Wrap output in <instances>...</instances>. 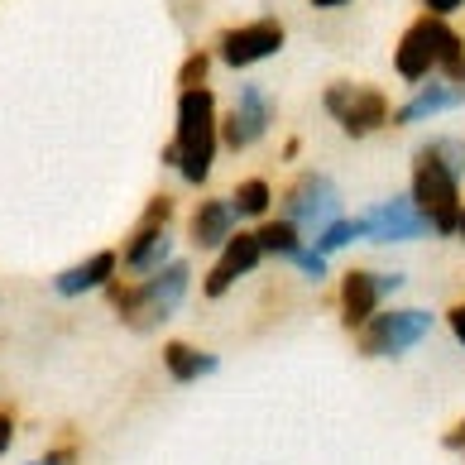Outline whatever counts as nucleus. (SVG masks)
Masks as SVG:
<instances>
[{
    "instance_id": "9d476101",
    "label": "nucleus",
    "mask_w": 465,
    "mask_h": 465,
    "mask_svg": "<svg viewBox=\"0 0 465 465\" xmlns=\"http://www.w3.org/2000/svg\"><path fill=\"white\" fill-rule=\"evenodd\" d=\"M437 326V312L427 307H379V312L355 331V351L365 360H399L412 346H422Z\"/></svg>"
},
{
    "instance_id": "b1692460",
    "label": "nucleus",
    "mask_w": 465,
    "mask_h": 465,
    "mask_svg": "<svg viewBox=\"0 0 465 465\" xmlns=\"http://www.w3.org/2000/svg\"><path fill=\"white\" fill-rule=\"evenodd\" d=\"M15 441H20V412L10 403H0V460L15 451Z\"/></svg>"
},
{
    "instance_id": "1a4fd4ad",
    "label": "nucleus",
    "mask_w": 465,
    "mask_h": 465,
    "mask_svg": "<svg viewBox=\"0 0 465 465\" xmlns=\"http://www.w3.org/2000/svg\"><path fill=\"white\" fill-rule=\"evenodd\" d=\"M279 120V96L264 82H235L231 101L221 106V153H250L269 140Z\"/></svg>"
},
{
    "instance_id": "ddd939ff",
    "label": "nucleus",
    "mask_w": 465,
    "mask_h": 465,
    "mask_svg": "<svg viewBox=\"0 0 465 465\" xmlns=\"http://www.w3.org/2000/svg\"><path fill=\"white\" fill-rule=\"evenodd\" d=\"M360 231H365L370 245H408V240L432 235L427 216L412 206L408 193H389V197H379L374 206H365V212H360Z\"/></svg>"
},
{
    "instance_id": "393cba45",
    "label": "nucleus",
    "mask_w": 465,
    "mask_h": 465,
    "mask_svg": "<svg viewBox=\"0 0 465 465\" xmlns=\"http://www.w3.org/2000/svg\"><path fill=\"white\" fill-rule=\"evenodd\" d=\"M441 317H446V331H451V341L465 351V298H460V302H451Z\"/></svg>"
},
{
    "instance_id": "bb28decb",
    "label": "nucleus",
    "mask_w": 465,
    "mask_h": 465,
    "mask_svg": "<svg viewBox=\"0 0 465 465\" xmlns=\"http://www.w3.org/2000/svg\"><path fill=\"white\" fill-rule=\"evenodd\" d=\"M441 446H446L451 456H465V418H456L451 427H446V432H441Z\"/></svg>"
},
{
    "instance_id": "a878e982",
    "label": "nucleus",
    "mask_w": 465,
    "mask_h": 465,
    "mask_svg": "<svg viewBox=\"0 0 465 465\" xmlns=\"http://www.w3.org/2000/svg\"><path fill=\"white\" fill-rule=\"evenodd\" d=\"M422 15H441V20H456V15L465 10V0H418Z\"/></svg>"
},
{
    "instance_id": "c85d7f7f",
    "label": "nucleus",
    "mask_w": 465,
    "mask_h": 465,
    "mask_svg": "<svg viewBox=\"0 0 465 465\" xmlns=\"http://www.w3.org/2000/svg\"><path fill=\"white\" fill-rule=\"evenodd\" d=\"M307 5H312L317 15H336V10H351L355 0H307Z\"/></svg>"
},
{
    "instance_id": "6ab92c4d",
    "label": "nucleus",
    "mask_w": 465,
    "mask_h": 465,
    "mask_svg": "<svg viewBox=\"0 0 465 465\" xmlns=\"http://www.w3.org/2000/svg\"><path fill=\"white\" fill-rule=\"evenodd\" d=\"M254 235H260V250H264V260H273V264H288L292 254H298V250L307 245V235H302L298 226H292L288 216H279V212H273V216H264L260 226H254Z\"/></svg>"
},
{
    "instance_id": "412c9836",
    "label": "nucleus",
    "mask_w": 465,
    "mask_h": 465,
    "mask_svg": "<svg viewBox=\"0 0 465 465\" xmlns=\"http://www.w3.org/2000/svg\"><path fill=\"white\" fill-rule=\"evenodd\" d=\"M212 73H216L212 48H206V44H193V48L183 54L173 82H178V92H193V87H212Z\"/></svg>"
},
{
    "instance_id": "39448f33",
    "label": "nucleus",
    "mask_w": 465,
    "mask_h": 465,
    "mask_svg": "<svg viewBox=\"0 0 465 465\" xmlns=\"http://www.w3.org/2000/svg\"><path fill=\"white\" fill-rule=\"evenodd\" d=\"M206 48H212L216 67H226V73H254V67L273 63L288 48V25L279 20V15L235 20V25H221Z\"/></svg>"
},
{
    "instance_id": "7c9ffc66",
    "label": "nucleus",
    "mask_w": 465,
    "mask_h": 465,
    "mask_svg": "<svg viewBox=\"0 0 465 465\" xmlns=\"http://www.w3.org/2000/svg\"><path fill=\"white\" fill-rule=\"evenodd\" d=\"M456 240H465V206H460V221H456Z\"/></svg>"
},
{
    "instance_id": "2eb2a0df",
    "label": "nucleus",
    "mask_w": 465,
    "mask_h": 465,
    "mask_svg": "<svg viewBox=\"0 0 465 465\" xmlns=\"http://www.w3.org/2000/svg\"><path fill=\"white\" fill-rule=\"evenodd\" d=\"M235 226H240V221L231 212V202L216 197V193H202L193 206H187V216H183L187 250H193V254H216L235 235Z\"/></svg>"
},
{
    "instance_id": "20e7f679",
    "label": "nucleus",
    "mask_w": 465,
    "mask_h": 465,
    "mask_svg": "<svg viewBox=\"0 0 465 465\" xmlns=\"http://www.w3.org/2000/svg\"><path fill=\"white\" fill-rule=\"evenodd\" d=\"M173 221H178V197H173V193H153V197L140 206V216H134L130 235L120 240V273L144 279V273L163 269L168 260H178Z\"/></svg>"
},
{
    "instance_id": "423d86ee",
    "label": "nucleus",
    "mask_w": 465,
    "mask_h": 465,
    "mask_svg": "<svg viewBox=\"0 0 465 465\" xmlns=\"http://www.w3.org/2000/svg\"><path fill=\"white\" fill-rule=\"evenodd\" d=\"M465 39V34L451 25V20H441V15H412V25L399 34V44H393V77L408 82V87H418V82L427 77H437L441 73V63L446 54Z\"/></svg>"
},
{
    "instance_id": "4468645a",
    "label": "nucleus",
    "mask_w": 465,
    "mask_h": 465,
    "mask_svg": "<svg viewBox=\"0 0 465 465\" xmlns=\"http://www.w3.org/2000/svg\"><path fill=\"white\" fill-rule=\"evenodd\" d=\"M465 106V82H446V77H427L418 82L399 106H393L389 130H412V125H427L446 111H460Z\"/></svg>"
},
{
    "instance_id": "c756f323",
    "label": "nucleus",
    "mask_w": 465,
    "mask_h": 465,
    "mask_svg": "<svg viewBox=\"0 0 465 465\" xmlns=\"http://www.w3.org/2000/svg\"><path fill=\"white\" fill-rule=\"evenodd\" d=\"M159 163H163V168H178V149H173V140L159 149Z\"/></svg>"
},
{
    "instance_id": "7ed1b4c3",
    "label": "nucleus",
    "mask_w": 465,
    "mask_h": 465,
    "mask_svg": "<svg viewBox=\"0 0 465 465\" xmlns=\"http://www.w3.org/2000/svg\"><path fill=\"white\" fill-rule=\"evenodd\" d=\"M173 149H178V183L187 193H206L221 159V96L212 87L178 92L173 106Z\"/></svg>"
},
{
    "instance_id": "4be33fe9",
    "label": "nucleus",
    "mask_w": 465,
    "mask_h": 465,
    "mask_svg": "<svg viewBox=\"0 0 465 465\" xmlns=\"http://www.w3.org/2000/svg\"><path fill=\"white\" fill-rule=\"evenodd\" d=\"M25 465H82V437L77 432H58L54 446H44V456H34Z\"/></svg>"
},
{
    "instance_id": "9b49d317",
    "label": "nucleus",
    "mask_w": 465,
    "mask_h": 465,
    "mask_svg": "<svg viewBox=\"0 0 465 465\" xmlns=\"http://www.w3.org/2000/svg\"><path fill=\"white\" fill-rule=\"evenodd\" d=\"M393 292H403V273L399 269H370V264H351V269H341V279H336V322H341V331H360L379 307H384Z\"/></svg>"
},
{
    "instance_id": "f03ea898",
    "label": "nucleus",
    "mask_w": 465,
    "mask_h": 465,
    "mask_svg": "<svg viewBox=\"0 0 465 465\" xmlns=\"http://www.w3.org/2000/svg\"><path fill=\"white\" fill-rule=\"evenodd\" d=\"M101 298H106L111 317L125 326V331L149 336V331H159V326L173 322L183 312V302L193 298V264L178 254V260H168L163 269L144 273V279L115 273V279L101 288Z\"/></svg>"
},
{
    "instance_id": "6e6552de",
    "label": "nucleus",
    "mask_w": 465,
    "mask_h": 465,
    "mask_svg": "<svg viewBox=\"0 0 465 465\" xmlns=\"http://www.w3.org/2000/svg\"><path fill=\"white\" fill-rule=\"evenodd\" d=\"M273 212L288 216L292 226L312 240L322 226H331L336 216H346V202H341V187H336L331 173H322V168H298V173L279 187V206H273Z\"/></svg>"
},
{
    "instance_id": "dca6fc26",
    "label": "nucleus",
    "mask_w": 465,
    "mask_h": 465,
    "mask_svg": "<svg viewBox=\"0 0 465 465\" xmlns=\"http://www.w3.org/2000/svg\"><path fill=\"white\" fill-rule=\"evenodd\" d=\"M120 273V250H92V254H82V260H73L67 269L54 273V292L63 302H77V298H92V292H101L111 279Z\"/></svg>"
},
{
    "instance_id": "0eeeda50",
    "label": "nucleus",
    "mask_w": 465,
    "mask_h": 465,
    "mask_svg": "<svg viewBox=\"0 0 465 465\" xmlns=\"http://www.w3.org/2000/svg\"><path fill=\"white\" fill-rule=\"evenodd\" d=\"M322 111H326V120H336V130L346 134V140H374V134L389 130L393 101H389L384 87H374V82L336 77L322 87Z\"/></svg>"
},
{
    "instance_id": "aec40b11",
    "label": "nucleus",
    "mask_w": 465,
    "mask_h": 465,
    "mask_svg": "<svg viewBox=\"0 0 465 465\" xmlns=\"http://www.w3.org/2000/svg\"><path fill=\"white\" fill-rule=\"evenodd\" d=\"M355 240H365V231H360V212H355V216H336L331 226H322L312 240H307V245H312L317 254H326V260H331V254L351 250Z\"/></svg>"
},
{
    "instance_id": "cd10ccee",
    "label": "nucleus",
    "mask_w": 465,
    "mask_h": 465,
    "mask_svg": "<svg viewBox=\"0 0 465 465\" xmlns=\"http://www.w3.org/2000/svg\"><path fill=\"white\" fill-rule=\"evenodd\" d=\"M298 159H302V134H288L279 144V163H298Z\"/></svg>"
},
{
    "instance_id": "5701e85b",
    "label": "nucleus",
    "mask_w": 465,
    "mask_h": 465,
    "mask_svg": "<svg viewBox=\"0 0 465 465\" xmlns=\"http://www.w3.org/2000/svg\"><path fill=\"white\" fill-rule=\"evenodd\" d=\"M292 269H298L302 273V279L307 283H326V279H331V264H326V254H317L312 245H302L298 254H292V260H288Z\"/></svg>"
},
{
    "instance_id": "f3484780",
    "label": "nucleus",
    "mask_w": 465,
    "mask_h": 465,
    "mask_svg": "<svg viewBox=\"0 0 465 465\" xmlns=\"http://www.w3.org/2000/svg\"><path fill=\"white\" fill-rule=\"evenodd\" d=\"M159 365L173 384H197V379H212L221 370V355L206 351V346H193V341H163L159 346Z\"/></svg>"
},
{
    "instance_id": "a211bd4d",
    "label": "nucleus",
    "mask_w": 465,
    "mask_h": 465,
    "mask_svg": "<svg viewBox=\"0 0 465 465\" xmlns=\"http://www.w3.org/2000/svg\"><path fill=\"white\" fill-rule=\"evenodd\" d=\"M231 202V212L240 226H260L264 216H273V206H279V193H273V183L264 173H245V178H235V187L226 193Z\"/></svg>"
},
{
    "instance_id": "f257e3e1",
    "label": "nucleus",
    "mask_w": 465,
    "mask_h": 465,
    "mask_svg": "<svg viewBox=\"0 0 465 465\" xmlns=\"http://www.w3.org/2000/svg\"><path fill=\"white\" fill-rule=\"evenodd\" d=\"M408 197L432 235H456L465 206V134H427L408 163Z\"/></svg>"
},
{
    "instance_id": "f8f14e48",
    "label": "nucleus",
    "mask_w": 465,
    "mask_h": 465,
    "mask_svg": "<svg viewBox=\"0 0 465 465\" xmlns=\"http://www.w3.org/2000/svg\"><path fill=\"white\" fill-rule=\"evenodd\" d=\"M260 264H264V250H260L254 226H235V235L212 254V264H206V273L197 279V292L206 302H221V298H231L250 273H260Z\"/></svg>"
}]
</instances>
